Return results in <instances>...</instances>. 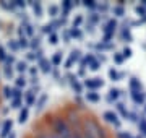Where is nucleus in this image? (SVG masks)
I'll use <instances>...</instances> for the list:
<instances>
[{"label": "nucleus", "mask_w": 146, "mask_h": 138, "mask_svg": "<svg viewBox=\"0 0 146 138\" xmlns=\"http://www.w3.org/2000/svg\"><path fill=\"white\" fill-rule=\"evenodd\" d=\"M11 132V122H5V125H3V128H2V137H7L8 133Z\"/></svg>", "instance_id": "1"}, {"label": "nucleus", "mask_w": 146, "mask_h": 138, "mask_svg": "<svg viewBox=\"0 0 146 138\" xmlns=\"http://www.w3.org/2000/svg\"><path fill=\"white\" fill-rule=\"evenodd\" d=\"M26 117H28V109H23L20 114V122H25L26 120Z\"/></svg>", "instance_id": "2"}, {"label": "nucleus", "mask_w": 146, "mask_h": 138, "mask_svg": "<svg viewBox=\"0 0 146 138\" xmlns=\"http://www.w3.org/2000/svg\"><path fill=\"white\" fill-rule=\"evenodd\" d=\"M0 58H2V60L5 58V52H3V47H2V46H0Z\"/></svg>", "instance_id": "3"}]
</instances>
